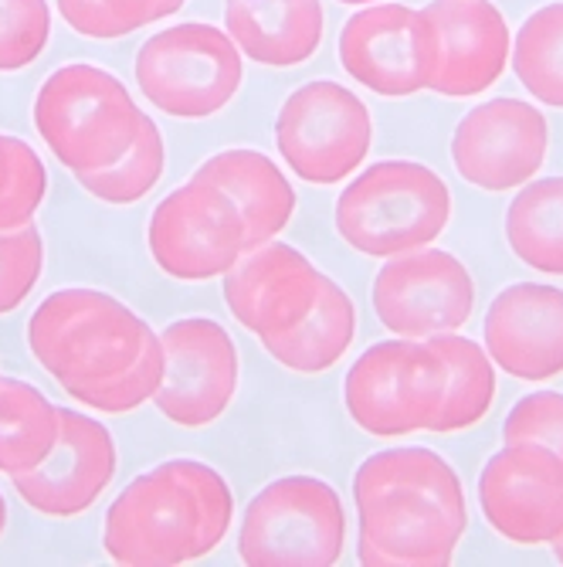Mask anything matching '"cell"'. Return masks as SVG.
Here are the masks:
<instances>
[{
	"mask_svg": "<svg viewBox=\"0 0 563 567\" xmlns=\"http://www.w3.org/2000/svg\"><path fill=\"white\" fill-rule=\"evenodd\" d=\"M343 398L350 419L377 439L431 432L445 398V360L411 337L377 343L353 360Z\"/></svg>",
	"mask_w": 563,
	"mask_h": 567,
	"instance_id": "ba28073f",
	"label": "cell"
},
{
	"mask_svg": "<svg viewBox=\"0 0 563 567\" xmlns=\"http://www.w3.org/2000/svg\"><path fill=\"white\" fill-rule=\"evenodd\" d=\"M234 499L221 473L174 458L136 476L110 506L102 547L126 567H174L208 557L228 534Z\"/></svg>",
	"mask_w": 563,
	"mask_h": 567,
	"instance_id": "3957f363",
	"label": "cell"
},
{
	"mask_svg": "<svg viewBox=\"0 0 563 567\" xmlns=\"http://www.w3.org/2000/svg\"><path fill=\"white\" fill-rule=\"evenodd\" d=\"M505 238L530 269L563 276V177L526 184L505 212Z\"/></svg>",
	"mask_w": 563,
	"mask_h": 567,
	"instance_id": "d4e9b609",
	"label": "cell"
},
{
	"mask_svg": "<svg viewBox=\"0 0 563 567\" xmlns=\"http://www.w3.org/2000/svg\"><path fill=\"white\" fill-rule=\"evenodd\" d=\"M28 347L69 398L102 415L136 411L164 381V340L98 289L51 292L28 323Z\"/></svg>",
	"mask_w": 563,
	"mask_h": 567,
	"instance_id": "6da1fadb",
	"label": "cell"
},
{
	"mask_svg": "<svg viewBox=\"0 0 563 567\" xmlns=\"http://www.w3.org/2000/svg\"><path fill=\"white\" fill-rule=\"evenodd\" d=\"M59 442L38 470L14 476L18 496L44 517H79L116 476L119 455L106 425L59 408Z\"/></svg>",
	"mask_w": 563,
	"mask_h": 567,
	"instance_id": "e0dca14e",
	"label": "cell"
},
{
	"mask_svg": "<svg viewBox=\"0 0 563 567\" xmlns=\"http://www.w3.org/2000/svg\"><path fill=\"white\" fill-rule=\"evenodd\" d=\"M340 65L377 95H418L438 69V31L425 11L404 4L364 8L340 31Z\"/></svg>",
	"mask_w": 563,
	"mask_h": 567,
	"instance_id": "8fae6325",
	"label": "cell"
},
{
	"mask_svg": "<svg viewBox=\"0 0 563 567\" xmlns=\"http://www.w3.org/2000/svg\"><path fill=\"white\" fill-rule=\"evenodd\" d=\"M489 527L523 547L563 537V458L536 442H505L479 476Z\"/></svg>",
	"mask_w": 563,
	"mask_h": 567,
	"instance_id": "4fadbf2b",
	"label": "cell"
},
{
	"mask_svg": "<svg viewBox=\"0 0 563 567\" xmlns=\"http://www.w3.org/2000/svg\"><path fill=\"white\" fill-rule=\"evenodd\" d=\"M44 190L48 174L38 153L24 140L0 133V231L34 225Z\"/></svg>",
	"mask_w": 563,
	"mask_h": 567,
	"instance_id": "83f0119b",
	"label": "cell"
},
{
	"mask_svg": "<svg viewBox=\"0 0 563 567\" xmlns=\"http://www.w3.org/2000/svg\"><path fill=\"white\" fill-rule=\"evenodd\" d=\"M374 126L364 99L336 82L295 89L275 123V146L292 174L305 184H340L371 153Z\"/></svg>",
	"mask_w": 563,
	"mask_h": 567,
	"instance_id": "9c48e42d",
	"label": "cell"
},
{
	"mask_svg": "<svg viewBox=\"0 0 563 567\" xmlns=\"http://www.w3.org/2000/svg\"><path fill=\"white\" fill-rule=\"evenodd\" d=\"M59 408L28 381L0 378V473L38 470L59 442Z\"/></svg>",
	"mask_w": 563,
	"mask_h": 567,
	"instance_id": "603a6c76",
	"label": "cell"
},
{
	"mask_svg": "<svg viewBox=\"0 0 563 567\" xmlns=\"http://www.w3.org/2000/svg\"><path fill=\"white\" fill-rule=\"evenodd\" d=\"M65 24L95 41L126 38L164 18V0H59Z\"/></svg>",
	"mask_w": 563,
	"mask_h": 567,
	"instance_id": "f1b7e54d",
	"label": "cell"
},
{
	"mask_svg": "<svg viewBox=\"0 0 563 567\" xmlns=\"http://www.w3.org/2000/svg\"><path fill=\"white\" fill-rule=\"evenodd\" d=\"M550 130L536 106L520 99H489L451 136V164L482 190L526 184L546 161Z\"/></svg>",
	"mask_w": 563,
	"mask_h": 567,
	"instance_id": "9a60e30c",
	"label": "cell"
},
{
	"mask_svg": "<svg viewBox=\"0 0 563 567\" xmlns=\"http://www.w3.org/2000/svg\"><path fill=\"white\" fill-rule=\"evenodd\" d=\"M139 92L174 120H208L241 89V51L215 24H174L136 55Z\"/></svg>",
	"mask_w": 563,
	"mask_h": 567,
	"instance_id": "52a82bcc",
	"label": "cell"
},
{
	"mask_svg": "<svg viewBox=\"0 0 563 567\" xmlns=\"http://www.w3.org/2000/svg\"><path fill=\"white\" fill-rule=\"evenodd\" d=\"M353 330H356V313L346 289H340L330 276H323L316 306L302 317V323L262 343L282 368L295 374H323L350 350Z\"/></svg>",
	"mask_w": 563,
	"mask_h": 567,
	"instance_id": "7402d4cb",
	"label": "cell"
},
{
	"mask_svg": "<svg viewBox=\"0 0 563 567\" xmlns=\"http://www.w3.org/2000/svg\"><path fill=\"white\" fill-rule=\"evenodd\" d=\"M346 513L316 476L269 483L244 509L238 554L248 567H330L343 557Z\"/></svg>",
	"mask_w": 563,
	"mask_h": 567,
	"instance_id": "8992f818",
	"label": "cell"
},
{
	"mask_svg": "<svg viewBox=\"0 0 563 567\" xmlns=\"http://www.w3.org/2000/svg\"><path fill=\"white\" fill-rule=\"evenodd\" d=\"M476 306L469 269L448 251L418 248L390 259L374 279L377 320L397 337H438L466 327Z\"/></svg>",
	"mask_w": 563,
	"mask_h": 567,
	"instance_id": "5bb4252c",
	"label": "cell"
},
{
	"mask_svg": "<svg viewBox=\"0 0 563 567\" xmlns=\"http://www.w3.org/2000/svg\"><path fill=\"white\" fill-rule=\"evenodd\" d=\"M438 31V69L431 92L445 99L482 95L509 62V24L489 0H431L425 8Z\"/></svg>",
	"mask_w": 563,
	"mask_h": 567,
	"instance_id": "d6986e66",
	"label": "cell"
},
{
	"mask_svg": "<svg viewBox=\"0 0 563 567\" xmlns=\"http://www.w3.org/2000/svg\"><path fill=\"white\" fill-rule=\"evenodd\" d=\"M146 241L160 272L204 282L225 276L244 255V221L221 187L190 177L153 208Z\"/></svg>",
	"mask_w": 563,
	"mask_h": 567,
	"instance_id": "30bf717a",
	"label": "cell"
},
{
	"mask_svg": "<svg viewBox=\"0 0 563 567\" xmlns=\"http://www.w3.org/2000/svg\"><path fill=\"white\" fill-rule=\"evenodd\" d=\"M553 554H556V560L563 564V537H556V540H553Z\"/></svg>",
	"mask_w": 563,
	"mask_h": 567,
	"instance_id": "d590c367",
	"label": "cell"
},
{
	"mask_svg": "<svg viewBox=\"0 0 563 567\" xmlns=\"http://www.w3.org/2000/svg\"><path fill=\"white\" fill-rule=\"evenodd\" d=\"M143 110L126 85L98 65H65L51 72L34 99V130L72 171H102L133 146Z\"/></svg>",
	"mask_w": 563,
	"mask_h": 567,
	"instance_id": "277c9868",
	"label": "cell"
},
{
	"mask_svg": "<svg viewBox=\"0 0 563 567\" xmlns=\"http://www.w3.org/2000/svg\"><path fill=\"white\" fill-rule=\"evenodd\" d=\"M164 136L157 130V123L146 120L139 123V133L133 140V146L123 153V157L102 171H85L75 174V181L82 184L85 194H92L102 204H116V208H126V204L143 200L157 181L164 177Z\"/></svg>",
	"mask_w": 563,
	"mask_h": 567,
	"instance_id": "4316f807",
	"label": "cell"
},
{
	"mask_svg": "<svg viewBox=\"0 0 563 567\" xmlns=\"http://www.w3.org/2000/svg\"><path fill=\"white\" fill-rule=\"evenodd\" d=\"M44 272V241L34 225L0 231V317L34 292Z\"/></svg>",
	"mask_w": 563,
	"mask_h": 567,
	"instance_id": "4dcf8cb0",
	"label": "cell"
},
{
	"mask_svg": "<svg viewBox=\"0 0 563 567\" xmlns=\"http://www.w3.org/2000/svg\"><path fill=\"white\" fill-rule=\"evenodd\" d=\"M428 343L441 353L445 360V398L441 408L431 422V432H462L479 425L496 398V371H492V357L455 333H438L428 337Z\"/></svg>",
	"mask_w": 563,
	"mask_h": 567,
	"instance_id": "cb8c5ba5",
	"label": "cell"
},
{
	"mask_svg": "<svg viewBox=\"0 0 563 567\" xmlns=\"http://www.w3.org/2000/svg\"><path fill=\"white\" fill-rule=\"evenodd\" d=\"M323 272L282 241L248 248L225 272V302L231 317L254 337H279L302 323L316 306Z\"/></svg>",
	"mask_w": 563,
	"mask_h": 567,
	"instance_id": "2e32d148",
	"label": "cell"
},
{
	"mask_svg": "<svg viewBox=\"0 0 563 567\" xmlns=\"http://www.w3.org/2000/svg\"><path fill=\"white\" fill-rule=\"evenodd\" d=\"M8 530V503H4V496H0V534Z\"/></svg>",
	"mask_w": 563,
	"mask_h": 567,
	"instance_id": "836d02e7",
	"label": "cell"
},
{
	"mask_svg": "<svg viewBox=\"0 0 563 567\" xmlns=\"http://www.w3.org/2000/svg\"><path fill=\"white\" fill-rule=\"evenodd\" d=\"M513 72L533 99L563 110V4H546L523 21L513 41Z\"/></svg>",
	"mask_w": 563,
	"mask_h": 567,
	"instance_id": "484cf974",
	"label": "cell"
},
{
	"mask_svg": "<svg viewBox=\"0 0 563 567\" xmlns=\"http://www.w3.org/2000/svg\"><path fill=\"white\" fill-rule=\"evenodd\" d=\"M361 564L445 567L469 527L455 470L431 449H387L353 476Z\"/></svg>",
	"mask_w": 563,
	"mask_h": 567,
	"instance_id": "7a4b0ae2",
	"label": "cell"
},
{
	"mask_svg": "<svg viewBox=\"0 0 563 567\" xmlns=\"http://www.w3.org/2000/svg\"><path fill=\"white\" fill-rule=\"evenodd\" d=\"M451 221V190L425 164L384 161L367 167L336 200V231L374 259L431 245Z\"/></svg>",
	"mask_w": 563,
	"mask_h": 567,
	"instance_id": "5b68a950",
	"label": "cell"
},
{
	"mask_svg": "<svg viewBox=\"0 0 563 567\" xmlns=\"http://www.w3.org/2000/svg\"><path fill=\"white\" fill-rule=\"evenodd\" d=\"M184 4H187V0H164V18L177 14V11H180Z\"/></svg>",
	"mask_w": 563,
	"mask_h": 567,
	"instance_id": "d6a6232c",
	"label": "cell"
},
{
	"mask_svg": "<svg viewBox=\"0 0 563 567\" xmlns=\"http://www.w3.org/2000/svg\"><path fill=\"white\" fill-rule=\"evenodd\" d=\"M48 38V0H0V72H21L38 62Z\"/></svg>",
	"mask_w": 563,
	"mask_h": 567,
	"instance_id": "f546056e",
	"label": "cell"
},
{
	"mask_svg": "<svg viewBox=\"0 0 563 567\" xmlns=\"http://www.w3.org/2000/svg\"><path fill=\"white\" fill-rule=\"evenodd\" d=\"M336 4H353V8H367V4H380V0H336Z\"/></svg>",
	"mask_w": 563,
	"mask_h": 567,
	"instance_id": "e575fe53",
	"label": "cell"
},
{
	"mask_svg": "<svg viewBox=\"0 0 563 567\" xmlns=\"http://www.w3.org/2000/svg\"><path fill=\"white\" fill-rule=\"evenodd\" d=\"M225 24L241 55L269 69L310 62L323 41L320 0H225Z\"/></svg>",
	"mask_w": 563,
	"mask_h": 567,
	"instance_id": "ffe728a7",
	"label": "cell"
},
{
	"mask_svg": "<svg viewBox=\"0 0 563 567\" xmlns=\"http://www.w3.org/2000/svg\"><path fill=\"white\" fill-rule=\"evenodd\" d=\"M194 177L221 187L234 200V208L244 221V251L282 235V228L295 212L292 184L259 150H225L204 164Z\"/></svg>",
	"mask_w": 563,
	"mask_h": 567,
	"instance_id": "44dd1931",
	"label": "cell"
},
{
	"mask_svg": "<svg viewBox=\"0 0 563 567\" xmlns=\"http://www.w3.org/2000/svg\"><path fill=\"white\" fill-rule=\"evenodd\" d=\"M164 381L153 394L160 415L180 429L218 422L238 391V350L231 333L208 320L187 317L164 333Z\"/></svg>",
	"mask_w": 563,
	"mask_h": 567,
	"instance_id": "7c38bea8",
	"label": "cell"
},
{
	"mask_svg": "<svg viewBox=\"0 0 563 567\" xmlns=\"http://www.w3.org/2000/svg\"><path fill=\"white\" fill-rule=\"evenodd\" d=\"M486 353L520 381L563 374V289L520 282L502 289L486 313Z\"/></svg>",
	"mask_w": 563,
	"mask_h": 567,
	"instance_id": "ac0fdd59",
	"label": "cell"
},
{
	"mask_svg": "<svg viewBox=\"0 0 563 567\" xmlns=\"http://www.w3.org/2000/svg\"><path fill=\"white\" fill-rule=\"evenodd\" d=\"M505 442H536L563 458V394L536 391L523 398L502 425Z\"/></svg>",
	"mask_w": 563,
	"mask_h": 567,
	"instance_id": "1f68e13d",
	"label": "cell"
}]
</instances>
